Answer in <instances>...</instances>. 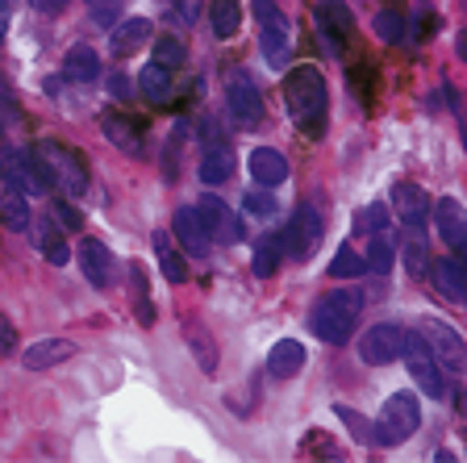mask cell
<instances>
[{
  "mask_svg": "<svg viewBox=\"0 0 467 463\" xmlns=\"http://www.w3.org/2000/svg\"><path fill=\"white\" fill-rule=\"evenodd\" d=\"M284 100H288L292 121L301 126V134L321 138L326 134V113H330V92H326V79L317 68L301 63L284 76Z\"/></svg>",
  "mask_w": 467,
  "mask_h": 463,
  "instance_id": "cell-1",
  "label": "cell"
},
{
  "mask_svg": "<svg viewBox=\"0 0 467 463\" xmlns=\"http://www.w3.org/2000/svg\"><path fill=\"white\" fill-rule=\"evenodd\" d=\"M359 318H363V297L350 289H334L326 297H317L309 313V330L321 338V342H334L342 347L355 330H359Z\"/></svg>",
  "mask_w": 467,
  "mask_h": 463,
  "instance_id": "cell-2",
  "label": "cell"
},
{
  "mask_svg": "<svg viewBox=\"0 0 467 463\" xmlns=\"http://www.w3.org/2000/svg\"><path fill=\"white\" fill-rule=\"evenodd\" d=\"M34 151L42 154V163H47L50 180L55 188H63L67 196H84L88 184H92V172H88V159L67 142H55V138H42Z\"/></svg>",
  "mask_w": 467,
  "mask_h": 463,
  "instance_id": "cell-3",
  "label": "cell"
},
{
  "mask_svg": "<svg viewBox=\"0 0 467 463\" xmlns=\"http://www.w3.org/2000/svg\"><path fill=\"white\" fill-rule=\"evenodd\" d=\"M418 426H421V401L413 393H392L384 401V409H379L376 426H371V438L379 447H400L405 438L418 435Z\"/></svg>",
  "mask_w": 467,
  "mask_h": 463,
  "instance_id": "cell-4",
  "label": "cell"
},
{
  "mask_svg": "<svg viewBox=\"0 0 467 463\" xmlns=\"http://www.w3.org/2000/svg\"><path fill=\"white\" fill-rule=\"evenodd\" d=\"M254 21H259V50L267 58V68H284L292 55V26L275 0H254L251 5Z\"/></svg>",
  "mask_w": 467,
  "mask_h": 463,
  "instance_id": "cell-5",
  "label": "cell"
},
{
  "mask_svg": "<svg viewBox=\"0 0 467 463\" xmlns=\"http://www.w3.org/2000/svg\"><path fill=\"white\" fill-rule=\"evenodd\" d=\"M225 105H230L234 126L254 130L263 121V92H259V84L251 79V71L234 68L230 76H225Z\"/></svg>",
  "mask_w": 467,
  "mask_h": 463,
  "instance_id": "cell-6",
  "label": "cell"
},
{
  "mask_svg": "<svg viewBox=\"0 0 467 463\" xmlns=\"http://www.w3.org/2000/svg\"><path fill=\"white\" fill-rule=\"evenodd\" d=\"M426 347H430V355L438 359V367L447 372V376H463V367H467V351H463V334H459L451 321H438V318H430L426 321Z\"/></svg>",
  "mask_w": 467,
  "mask_h": 463,
  "instance_id": "cell-7",
  "label": "cell"
},
{
  "mask_svg": "<svg viewBox=\"0 0 467 463\" xmlns=\"http://www.w3.org/2000/svg\"><path fill=\"white\" fill-rule=\"evenodd\" d=\"M400 355L409 359V376L418 380L421 393H430V396L447 393V372H442V367H438V359L430 355L426 338H405V351H400Z\"/></svg>",
  "mask_w": 467,
  "mask_h": 463,
  "instance_id": "cell-8",
  "label": "cell"
},
{
  "mask_svg": "<svg viewBox=\"0 0 467 463\" xmlns=\"http://www.w3.org/2000/svg\"><path fill=\"white\" fill-rule=\"evenodd\" d=\"M405 330L392 326V321H379V326H371L368 334L359 338V359L371 367H384L392 363V359H400V351H405Z\"/></svg>",
  "mask_w": 467,
  "mask_h": 463,
  "instance_id": "cell-9",
  "label": "cell"
},
{
  "mask_svg": "<svg viewBox=\"0 0 467 463\" xmlns=\"http://www.w3.org/2000/svg\"><path fill=\"white\" fill-rule=\"evenodd\" d=\"M284 238V251L292 255V259H309L313 251H317V242H321V217L313 205H301V209L292 213V222L288 230L280 234Z\"/></svg>",
  "mask_w": 467,
  "mask_h": 463,
  "instance_id": "cell-10",
  "label": "cell"
},
{
  "mask_svg": "<svg viewBox=\"0 0 467 463\" xmlns=\"http://www.w3.org/2000/svg\"><path fill=\"white\" fill-rule=\"evenodd\" d=\"M196 217H201L204 234L213 242H238L243 238V222L234 217V209L222 201V196H201L196 201Z\"/></svg>",
  "mask_w": 467,
  "mask_h": 463,
  "instance_id": "cell-11",
  "label": "cell"
},
{
  "mask_svg": "<svg viewBox=\"0 0 467 463\" xmlns=\"http://www.w3.org/2000/svg\"><path fill=\"white\" fill-rule=\"evenodd\" d=\"M317 29L321 38H326V47L334 50V55H342L350 42V34H355V17H350V9L342 5V0H321L317 5Z\"/></svg>",
  "mask_w": 467,
  "mask_h": 463,
  "instance_id": "cell-12",
  "label": "cell"
},
{
  "mask_svg": "<svg viewBox=\"0 0 467 463\" xmlns=\"http://www.w3.org/2000/svg\"><path fill=\"white\" fill-rule=\"evenodd\" d=\"M434 230L455 255L467 251V209L455 201V196H442V201L434 205Z\"/></svg>",
  "mask_w": 467,
  "mask_h": 463,
  "instance_id": "cell-13",
  "label": "cell"
},
{
  "mask_svg": "<svg viewBox=\"0 0 467 463\" xmlns=\"http://www.w3.org/2000/svg\"><path fill=\"white\" fill-rule=\"evenodd\" d=\"M392 213L400 217V226L421 230V226L430 222V196H426V188H418V184H397V188H392Z\"/></svg>",
  "mask_w": 467,
  "mask_h": 463,
  "instance_id": "cell-14",
  "label": "cell"
},
{
  "mask_svg": "<svg viewBox=\"0 0 467 463\" xmlns=\"http://www.w3.org/2000/svg\"><path fill=\"white\" fill-rule=\"evenodd\" d=\"M171 230H175V242H180V247H184L192 259H204V255H209V247H213V238L204 234V226H201V217H196V209H175Z\"/></svg>",
  "mask_w": 467,
  "mask_h": 463,
  "instance_id": "cell-15",
  "label": "cell"
},
{
  "mask_svg": "<svg viewBox=\"0 0 467 463\" xmlns=\"http://www.w3.org/2000/svg\"><path fill=\"white\" fill-rule=\"evenodd\" d=\"M79 268H84L88 284H97V289H109V284H113V251L100 247L97 238L79 242Z\"/></svg>",
  "mask_w": 467,
  "mask_h": 463,
  "instance_id": "cell-16",
  "label": "cell"
},
{
  "mask_svg": "<svg viewBox=\"0 0 467 463\" xmlns=\"http://www.w3.org/2000/svg\"><path fill=\"white\" fill-rule=\"evenodd\" d=\"M201 180L204 184H225L234 175V151L222 142V138H209L204 142V151H201Z\"/></svg>",
  "mask_w": 467,
  "mask_h": 463,
  "instance_id": "cell-17",
  "label": "cell"
},
{
  "mask_svg": "<svg viewBox=\"0 0 467 463\" xmlns=\"http://www.w3.org/2000/svg\"><path fill=\"white\" fill-rule=\"evenodd\" d=\"M434 268V284H438V292L447 300H455V305H463L467 300V268H463V259H438V263H430Z\"/></svg>",
  "mask_w": 467,
  "mask_h": 463,
  "instance_id": "cell-18",
  "label": "cell"
},
{
  "mask_svg": "<svg viewBox=\"0 0 467 463\" xmlns=\"http://www.w3.org/2000/svg\"><path fill=\"white\" fill-rule=\"evenodd\" d=\"M251 175H254V184H263V188H275V184L288 180V159H284L280 151H272V146H254Z\"/></svg>",
  "mask_w": 467,
  "mask_h": 463,
  "instance_id": "cell-19",
  "label": "cell"
},
{
  "mask_svg": "<svg viewBox=\"0 0 467 463\" xmlns=\"http://www.w3.org/2000/svg\"><path fill=\"white\" fill-rule=\"evenodd\" d=\"M305 347L296 342V338H280L272 347V355H267V372H272L275 380H292V376H301V367H305Z\"/></svg>",
  "mask_w": 467,
  "mask_h": 463,
  "instance_id": "cell-20",
  "label": "cell"
},
{
  "mask_svg": "<svg viewBox=\"0 0 467 463\" xmlns=\"http://www.w3.org/2000/svg\"><path fill=\"white\" fill-rule=\"evenodd\" d=\"M0 222L9 230H29V201L9 175H0Z\"/></svg>",
  "mask_w": 467,
  "mask_h": 463,
  "instance_id": "cell-21",
  "label": "cell"
},
{
  "mask_svg": "<svg viewBox=\"0 0 467 463\" xmlns=\"http://www.w3.org/2000/svg\"><path fill=\"white\" fill-rule=\"evenodd\" d=\"M71 355H76V342H67V338H38L21 359H26L29 372H47V367L63 363V359H71Z\"/></svg>",
  "mask_w": 467,
  "mask_h": 463,
  "instance_id": "cell-22",
  "label": "cell"
},
{
  "mask_svg": "<svg viewBox=\"0 0 467 463\" xmlns=\"http://www.w3.org/2000/svg\"><path fill=\"white\" fill-rule=\"evenodd\" d=\"M138 92H142L150 105H167V97H171V68H163V63H146L142 71H138Z\"/></svg>",
  "mask_w": 467,
  "mask_h": 463,
  "instance_id": "cell-23",
  "label": "cell"
},
{
  "mask_svg": "<svg viewBox=\"0 0 467 463\" xmlns=\"http://www.w3.org/2000/svg\"><path fill=\"white\" fill-rule=\"evenodd\" d=\"M146 38H150V21L146 17H130L117 26V34L109 38V50H113L117 58H130L138 47H146Z\"/></svg>",
  "mask_w": 467,
  "mask_h": 463,
  "instance_id": "cell-24",
  "label": "cell"
},
{
  "mask_svg": "<svg viewBox=\"0 0 467 463\" xmlns=\"http://www.w3.org/2000/svg\"><path fill=\"white\" fill-rule=\"evenodd\" d=\"M100 130L109 134V142H113L117 151L142 154V138H138V126L130 121V117H121V113H105V117H100Z\"/></svg>",
  "mask_w": 467,
  "mask_h": 463,
  "instance_id": "cell-25",
  "label": "cell"
},
{
  "mask_svg": "<svg viewBox=\"0 0 467 463\" xmlns=\"http://www.w3.org/2000/svg\"><path fill=\"white\" fill-rule=\"evenodd\" d=\"M63 76L76 79V84H92L100 79V58L92 47H71L67 58H63Z\"/></svg>",
  "mask_w": 467,
  "mask_h": 463,
  "instance_id": "cell-26",
  "label": "cell"
},
{
  "mask_svg": "<svg viewBox=\"0 0 467 463\" xmlns=\"http://www.w3.org/2000/svg\"><path fill=\"white\" fill-rule=\"evenodd\" d=\"M238 21H243L238 0H213V5H209V26H213V38L230 42L234 34H238Z\"/></svg>",
  "mask_w": 467,
  "mask_h": 463,
  "instance_id": "cell-27",
  "label": "cell"
},
{
  "mask_svg": "<svg viewBox=\"0 0 467 463\" xmlns=\"http://www.w3.org/2000/svg\"><path fill=\"white\" fill-rule=\"evenodd\" d=\"M155 259H159V271L167 276V284H184L188 280L184 259H180V251L171 247V238H167V234H155Z\"/></svg>",
  "mask_w": 467,
  "mask_h": 463,
  "instance_id": "cell-28",
  "label": "cell"
},
{
  "mask_svg": "<svg viewBox=\"0 0 467 463\" xmlns=\"http://www.w3.org/2000/svg\"><path fill=\"white\" fill-rule=\"evenodd\" d=\"M130 297H134V313L142 326H155V300H150V289H146V271L142 263L130 268Z\"/></svg>",
  "mask_w": 467,
  "mask_h": 463,
  "instance_id": "cell-29",
  "label": "cell"
},
{
  "mask_svg": "<svg viewBox=\"0 0 467 463\" xmlns=\"http://www.w3.org/2000/svg\"><path fill=\"white\" fill-rule=\"evenodd\" d=\"M280 255H284V238L280 234H267V238H259V247H254V276L259 280H267V276H275V268H280Z\"/></svg>",
  "mask_w": 467,
  "mask_h": 463,
  "instance_id": "cell-30",
  "label": "cell"
},
{
  "mask_svg": "<svg viewBox=\"0 0 467 463\" xmlns=\"http://www.w3.org/2000/svg\"><path fill=\"white\" fill-rule=\"evenodd\" d=\"M34 242H38V251L47 255L50 263H67V234H58L55 226H38Z\"/></svg>",
  "mask_w": 467,
  "mask_h": 463,
  "instance_id": "cell-31",
  "label": "cell"
},
{
  "mask_svg": "<svg viewBox=\"0 0 467 463\" xmlns=\"http://www.w3.org/2000/svg\"><path fill=\"white\" fill-rule=\"evenodd\" d=\"M400 263H405V271L413 276V280H421L430 271V251H426V242L421 238H409L405 247H400Z\"/></svg>",
  "mask_w": 467,
  "mask_h": 463,
  "instance_id": "cell-32",
  "label": "cell"
},
{
  "mask_svg": "<svg viewBox=\"0 0 467 463\" xmlns=\"http://www.w3.org/2000/svg\"><path fill=\"white\" fill-rule=\"evenodd\" d=\"M363 263H368L371 271H389V268H392V238H389L384 230L371 234V242H368V259H363Z\"/></svg>",
  "mask_w": 467,
  "mask_h": 463,
  "instance_id": "cell-33",
  "label": "cell"
},
{
  "mask_svg": "<svg viewBox=\"0 0 467 463\" xmlns=\"http://www.w3.org/2000/svg\"><path fill=\"white\" fill-rule=\"evenodd\" d=\"M26 121V113H21L17 97H13V84L5 76H0V130H13Z\"/></svg>",
  "mask_w": 467,
  "mask_h": 463,
  "instance_id": "cell-34",
  "label": "cell"
},
{
  "mask_svg": "<svg viewBox=\"0 0 467 463\" xmlns=\"http://www.w3.org/2000/svg\"><path fill=\"white\" fill-rule=\"evenodd\" d=\"M368 271V263L359 259V255L350 251V247H342L338 255H334V263H330V276H338V280H350V276H363Z\"/></svg>",
  "mask_w": 467,
  "mask_h": 463,
  "instance_id": "cell-35",
  "label": "cell"
},
{
  "mask_svg": "<svg viewBox=\"0 0 467 463\" xmlns=\"http://www.w3.org/2000/svg\"><path fill=\"white\" fill-rule=\"evenodd\" d=\"M371 29H376L379 38L384 42H400L405 38V17H400V13H376V21H371Z\"/></svg>",
  "mask_w": 467,
  "mask_h": 463,
  "instance_id": "cell-36",
  "label": "cell"
},
{
  "mask_svg": "<svg viewBox=\"0 0 467 463\" xmlns=\"http://www.w3.org/2000/svg\"><path fill=\"white\" fill-rule=\"evenodd\" d=\"M188 342H192L204 372H217V351H213V342H209V334H204V330H188Z\"/></svg>",
  "mask_w": 467,
  "mask_h": 463,
  "instance_id": "cell-37",
  "label": "cell"
},
{
  "mask_svg": "<svg viewBox=\"0 0 467 463\" xmlns=\"http://www.w3.org/2000/svg\"><path fill=\"white\" fill-rule=\"evenodd\" d=\"M155 63H163V68H180L184 63V42L180 38H159L155 42Z\"/></svg>",
  "mask_w": 467,
  "mask_h": 463,
  "instance_id": "cell-38",
  "label": "cell"
},
{
  "mask_svg": "<svg viewBox=\"0 0 467 463\" xmlns=\"http://www.w3.org/2000/svg\"><path fill=\"white\" fill-rule=\"evenodd\" d=\"M88 13H92L100 26H113V17L121 13V0H88Z\"/></svg>",
  "mask_w": 467,
  "mask_h": 463,
  "instance_id": "cell-39",
  "label": "cell"
},
{
  "mask_svg": "<svg viewBox=\"0 0 467 463\" xmlns=\"http://www.w3.org/2000/svg\"><path fill=\"white\" fill-rule=\"evenodd\" d=\"M243 201H246V209H251L254 217H272L275 213V196L272 193H246Z\"/></svg>",
  "mask_w": 467,
  "mask_h": 463,
  "instance_id": "cell-40",
  "label": "cell"
},
{
  "mask_svg": "<svg viewBox=\"0 0 467 463\" xmlns=\"http://www.w3.org/2000/svg\"><path fill=\"white\" fill-rule=\"evenodd\" d=\"M55 222H58V226H67V230H79V226H84V217H79L76 205L55 201Z\"/></svg>",
  "mask_w": 467,
  "mask_h": 463,
  "instance_id": "cell-41",
  "label": "cell"
},
{
  "mask_svg": "<svg viewBox=\"0 0 467 463\" xmlns=\"http://www.w3.org/2000/svg\"><path fill=\"white\" fill-rule=\"evenodd\" d=\"M13 347H17V330H13V321L0 313V355H9Z\"/></svg>",
  "mask_w": 467,
  "mask_h": 463,
  "instance_id": "cell-42",
  "label": "cell"
},
{
  "mask_svg": "<svg viewBox=\"0 0 467 463\" xmlns=\"http://www.w3.org/2000/svg\"><path fill=\"white\" fill-rule=\"evenodd\" d=\"M363 226H368L371 234H376V230H384V209H379V205H371L368 213H359V230H363Z\"/></svg>",
  "mask_w": 467,
  "mask_h": 463,
  "instance_id": "cell-43",
  "label": "cell"
},
{
  "mask_svg": "<svg viewBox=\"0 0 467 463\" xmlns=\"http://www.w3.org/2000/svg\"><path fill=\"white\" fill-rule=\"evenodd\" d=\"M171 5H175V13H180L184 21H196V17H201V0H171Z\"/></svg>",
  "mask_w": 467,
  "mask_h": 463,
  "instance_id": "cell-44",
  "label": "cell"
},
{
  "mask_svg": "<svg viewBox=\"0 0 467 463\" xmlns=\"http://www.w3.org/2000/svg\"><path fill=\"white\" fill-rule=\"evenodd\" d=\"M38 13H47V17H55V13H63L67 9V0H29Z\"/></svg>",
  "mask_w": 467,
  "mask_h": 463,
  "instance_id": "cell-45",
  "label": "cell"
},
{
  "mask_svg": "<svg viewBox=\"0 0 467 463\" xmlns=\"http://www.w3.org/2000/svg\"><path fill=\"white\" fill-rule=\"evenodd\" d=\"M438 26V17H430V13H426V17H421L418 21V29H421V38H430V29H434Z\"/></svg>",
  "mask_w": 467,
  "mask_h": 463,
  "instance_id": "cell-46",
  "label": "cell"
},
{
  "mask_svg": "<svg viewBox=\"0 0 467 463\" xmlns=\"http://www.w3.org/2000/svg\"><path fill=\"white\" fill-rule=\"evenodd\" d=\"M5 151H9V146H5V130H0V159H5Z\"/></svg>",
  "mask_w": 467,
  "mask_h": 463,
  "instance_id": "cell-47",
  "label": "cell"
}]
</instances>
